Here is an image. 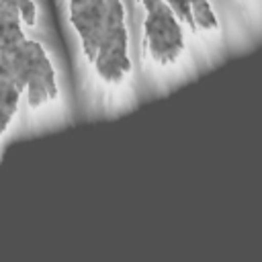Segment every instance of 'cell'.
Returning a JSON list of instances; mask_svg holds the SVG:
<instances>
[{
  "label": "cell",
  "instance_id": "6da1fadb",
  "mask_svg": "<svg viewBox=\"0 0 262 262\" xmlns=\"http://www.w3.org/2000/svg\"><path fill=\"white\" fill-rule=\"evenodd\" d=\"M18 8L2 4V131L6 133L20 94L29 106H41L57 96L55 70L41 43L27 39ZM25 23V20H23Z\"/></svg>",
  "mask_w": 262,
  "mask_h": 262
},
{
  "label": "cell",
  "instance_id": "7a4b0ae2",
  "mask_svg": "<svg viewBox=\"0 0 262 262\" xmlns=\"http://www.w3.org/2000/svg\"><path fill=\"white\" fill-rule=\"evenodd\" d=\"M68 12L82 51L100 80L119 84L131 72L123 0H68Z\"/></svg>",
  "mask_w": 262,
  "mask_h": 262
},
{
  "label": "cell",
  "instance_id": "3957f363",
  "mask_svg": "<svg viewBox=\"0 0 262 262\" xmlns=\"http://www.w3.org/2000/svg\"><path fill=\"white\" fill-rule=\"evenodd\" d=\"M180 23V16L166 2L145 8L143 43L154 61L168 66L180 57L184 51V33Z\"/></svg>",
  "mask_w": 262,
  "mask_h": 262
},
{
  "label": "cell",
  "instance_id": "277c9868",
  "mask_svg": "<svg viewBox=\"0 0 262 262\" xmlns=\"http://www.w3.org/2000/svg\"><path fill=\"white\" fill-rule=\"evenodd\" d=\"M143 10L149 6H156L160 2H166L174 8V12L180 16L184 25L190 27V31H217L219 20L209 0H137Z\"/></svg>",
  "mask_w": 262,
  "mask_h": 262
}]
</instances>
